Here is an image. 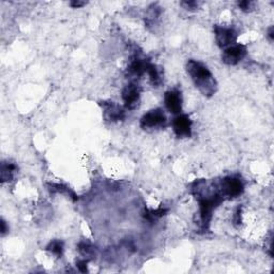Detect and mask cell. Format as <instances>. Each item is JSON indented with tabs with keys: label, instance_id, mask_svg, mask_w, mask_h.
Instances as JSON below:
<instances>
[{
	"label": "cell",
	"instance_id": "52a82bcc",
	"mask_svg": "<svg viewBox=\"0 0 274 274\" xmlns=\"http://www.w3.org/2000/svg\"><path fill=\"white\" fill-rule=\"evenodd\" d=\"M100 106L103 111V118L105 121L118 122L126 119V110L122 106L112 101H101Z\"/></svg>",
	"mask_w": 274,
	"mask_h": 274
},
{
	"label": "cell",
	"instance_id": "d4e9b609",
	"mask_svg": "<svg viewBox=\"0 0 274 274\" xmlns=\"http://www.w3.org/2000/svg\"><path fill=\"white\" fill-rule=\"evenodd\" d=\"M274 32H273V27H270L269 29H268V35H267V37H268V39H269L271 42L273 41V39H274Z\"/></svg>",
	"mask_w": 274,
	"mask_h": 274
},
{
	"label": "cell",
	"instance_id": "2e32d148",
	"mask_svg": "<svg viewBox=\"0 0 274 274\" xmlns=\"http://www.w3.org/2000/svg\"><path fill=\"white\" fill-rule=\"evenodd\" d=\"M168 208H165V207H160L158 209H155V210H150V209L145 208V211H144V218L147 219L148 222L150 223H155L158 221L159 219H161L162 217L166 216V214L168 213Z\"/></svg>",
	"mask_w": 274,
	"mask_h": 274
},
{
	"label": "cell",
	"instance_id": "6da1fadb",
	"mask_svg": "<svg viewBox=\"0 0 274 274\" xmlns=\"http://www.w3.org/2000/svg\"><path fill=\"white\" fill-rule=\"evenodd\" d=\"M214 189H208L207 180L200 179L193 182L191 191L198 201V219L196 225L201 233H207L210 227L212 213L216 209L222 205L225 198L219 194L217 189L216 182H213Z\"/></svg>",
	"mask_w": 274,
	"mask_h": 274
},
{
	"label": "cell",
	"instance_id": "30bf717a",
	"mask_svg": "<svg viewBox=\"0 0 274 274\" xmlns=\"http://www.w3.org/2000/svg\"><path fill=\"white\" fill-rule=\"evenodd\" d=\"M150 64V60H147L146 58H142L138 54H135L133 57L130 64L127 68V76L131 79H138L141 78L145 73H147L148 66Z\"/></svg>",
	"mask_w": 274,
	"mask_h": 274
},
{
	"label": "cell",
	"instance_id": "44dd1931",
	"mask_svg": "<svg viewBox=\"0 0 274 274\" xmlns=\"http://www.w3.org/2000/svg\"><path fill=\"white\" fill-rule=\"evenodd\" d=\"M180 5H182L185 10H196L198 8V5H200V2L197 1H182L180 2Z\"/></svg>",
	"mask_w": 274,
	"mask_h": 274
},
{
	"label": "cell",
	"instance_id": "5b68a950",
	"mask_svg": "<svg viewBox=\"0 0 274 274\" xmlns=\"http://www.w3.org/2000/svg\"><path fill=\"white\" fill-rule=\"evenodd\" d=\"M141 92L142 89L136 83H131L127 85L122 89L121 98L125 103V109L128 110H134L141 104Z\"/></svg>",
	"mask_w": 274,
	"mask_h": 274
},
{
	"label": "cell",
	"instance_id": "7c38bea8",
	"mask_svg": "<svg viewBox=\"0 0 274 274\" xmlns=\"http://www.w3.org/2000/svg\"><path fill=\"white\" fill-rule=\"evenodd\" d=\"M147 74L153 87H160L163 84V69L157 64L150 62L147 69Z\"/></svg>",
	"mask_w": 274,
	"mask_h": 274
},
{
	"label": "cell",
	"instance_id": "ffe728a7",
	"mask_svg": "<svg viewBox=\"0 0 274 274\" xmlns=\"http://www.w3.org/2000/svg\"><path fill=\"white\" fill-rule=\"evenodd\" d=\"M239 8L244 11V12H250L254 9V2L253 1H249V0H243V1H239L238 2Z\"/></svg>",
	"mask_w": 274,
	"mask_h": 274
},
{
	"label": "cell",
	"instance_id": "ba28073f",
	"mask_svg": "<svg viewBox=\"0 0 274 274\" xmlns=\"http://www.w3.org/2000/svg\"><path fill=\"white\" fill-rule=\"evenodd\" d=\"M248 50L243 44H234L225 48L222 55V60L227 66H237L246 57Z\"/></svg>",
	"mask_w": 274,
	"mask_h": 274
},
{
	"label": "cell",
	"instance_id": "e0dca14e",
	"mask_svg": "<svg viewBox=\"0 0 274 274\" xmlns=\"http://www.w3.org/2000/svg\"><path fill=\"white\" fill-rule=\"evenodd\" d=\"M45 250L50 252L51 254L55 255L57 258H61L64 251V244L60 240H53L46 245Z\"/></svg>",
	"mask_w": 274,
	"mask_h": 274
},
{
	"label": "cell",
	"instance_id": "d6986e66",
	"mask_svg": "<svg viewBox=\"0 0 274 274\" xmlns=\"http://www.w3.org/2000/svg\"><path fill=\"white\" fill-rule=\"evenodd\" d=\"M233 221H234V225H236V226H239V225H241V223H242V207L241 206H239L235 210Z\"/></svg>",
	"mask_w": 274,
	"mask_h": 274
},
{
	"label": "cell",
	"instance_id": "8fae6325",
	"mask_svg": "<svg viewBox=\"0 0 274 274\" xmlns=\"http://www.w3.org/2000/svg\"><path fill=\"white\" fill-rule=\"evenodd\" d=\"M164 102L166 109L170 114L178 115L182 110V94L179 89H170L166 91L164 95Z\"/></svg>",
	"mask_w": 274,
	"mask_h": 274
},
{
	"label": "cell",
	"instance_id": "cb8c5ba5",
	"mask_svg": "<svg viewBox=\"0 0 274 274\" xmlns=\"http://www.w3.org/2000/svg\"><path fill=\"white\" fill-rule=\"evenodd\" d=\"M8 232H9V226L7 225V222H5L2 219H1V235L4 236Z\"/></svg>",
	"mask_w": 274,
	"mask_h": 274
},
{
	"label": "cell",
	"instance_id": "5bb4252c",
	"mask_svg": "<svg viewBox=\"0 0 274 274\" xmlns=\"http://www.w3.org/2000/svg\"><path fill=\"white\" fill-rule=\"evenodd\" d=\"M46 185H47V190L51 193H58V194L67 195L70 198H72L73 201H76L78 200V196L75 194V192L67 185L61 183H54V182H48Z\"/></svg>",
	"mask_w": 274,
	"mask_h": 274
},
{
	"label": "cell",
	"instance_id": "7a4b0ae2",
	"mask_svg": "<svg viewBox=\"0 0 274 274\" xmlns=\"http://www.w3.org/2000/svg\"><path fill=\"white\" fill-rule=\"evenodd\" d=\"M186 72L201 94L207 96V98H211L212 95L216 94L218 83L206 64L191 59L186 63Z\"/></svg>",
	"mask_w": 274,
	"mask_h": 274
},
{
	"label": "cell",
	"instance_id": "8992f818",
	"mask_svg": "<svg viewBox=\"0 0 274 274\" xmlns=\"http://www.w3.org/2000/svg\"><path fill=\"white\" fill-rule=\"evenodd\" d=\"M214 36L216 42L219 47L227 48L234 45V43L238 39V31L234 27L225 26H214Z\"/></svg>",
	"mask_w": 274,
	"mask_h": 274
},
{
	"label": "cell",
	"instance_id": "277c9868",
	"mask_svg": "<svg viewBox=\"0 0 274 274\" xmlns=\"http://www.w3.org/2000/svg\"><path fill=\"white\" fill-rule=\"evenodd\" d=\"M143 130H153V128H165L167 126V116L161 109H154L145 114L139 121Z\"/></svg>",
	"mask_w": 274,
	"mask_h": 274
},
{
	"label": "cell",
	"instance_id": "9a60e30c",
	"mask_svg": "<svg viewBox=\"0 0 274 274\" xmlns=\"http://www.w3.org/2000/svg\"><path fill=\"white\" fill-rule=\"evenodd\" d=\"M77 251L85 259H88L89 261L95 258L96 252H98L95 246L92 243L88 242V241H82V242H79L77 245Z\"/></svg>",
	"mask_w": 274,
	"mask_h": 274
},
{
	"label": "cell",
	"instance_id": "603a6c76",
	"mask_svg": "<svg viewBox=\"0 0 274 274\" xmlns=\"http://www.w3.org/2000/svg\"><path fill=\"white\" fill-rule=\"evenodd\" d=\"M86 1H79V0H74V1H71L70 2V5H71L72 8H75V9H77V8H82L84 7V5H86Z\"/></svg>",
	"mask_w": 274,
	"mask_h": 274
},
{
	"label": "cell",
	"instance_id": "7402d4cb",
	"mask_svg": "<svg viewBox=\"0 0 274 274\" xmlns=\"http://www.w3.org/2000/svg\"><path fill=\"white\" fill-rule=\"evenodd\" d=\"M88 262H89L88 259H85V258H84V259H79V260L76 262V267L78 268V270H79L80 272L85 273V272L88 271V269H87Z\"/></svg>",
	"mask_w": 274,
	"mask_h": 274
},
{
	"label": "cell",
	"instance_id": "3957f363",
	"mask_svg": "<svg viewBox=\"0 0 274 274\" xmlns=\"http://www.w3.org/2000/svg\"><path fill=\"white\" fill-rule=\"evenodd\" d=\"M216 185L219 194L225 200L226 198L227 200H234V198L242 195L244 192V181L237 175L225 177L222 180L216 182Z\"/></svg>",
	"mask_w": 274,
	"mask_h": 274
},
{
	"label": "cell",
	"instance_id": "4fadbf2b",
	"mask_svg": "<svg viewBox=\"0 0 274 274\" xmlns=\"http://www.w3.org/2000/svg\"><path fill=\"white\" fill-rule=\"evenodd\" d=\"M18 166L15 163L10 161H3L1 163V169H0V180L2 183L11 181L14 178V175L18 173Z\"/></svg>",
	"mask_w": 274,
	"mask_h": 274
},
{
	"label": "cell",
	"instance_id": "ac0fdd59",
	"mask_svg": "<svg viewBox=\"0 0 274 274\" xmlns=\"http://www.w3.org/2000/svg\"><path fill=\"white\" fill-rule=\"evenodd\" d=\"M161 8L157 7V5L153 4L151 5V7L149 8V11H148V14L146 16V23L148 26H152L155 24V20L158 19V18L160 16V13H161Z\"/></svg>",
	"mask_w": 274,
	"mask_h": 274
},
{
	"label": "cell",
	"instance_id": "9c48e42d",
	"mask_svg": "<svg viewBox=\"0 0 274 274\" xmlns=\"http://www.w3.org/2000/svg\"><path fill=\"white\" fill-rule=\"evenodd\" d=\"M171 126H173L175 135L178 138H190L192 136L193 122L187 115L179 114L178 116H176Z\"/></svg>",
	"mask_w": 274,
	"mask_h": 274
}]
</instances>
